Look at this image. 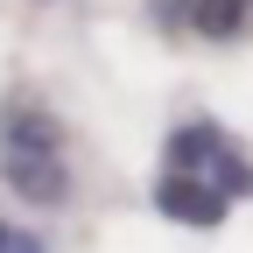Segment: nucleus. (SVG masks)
I'll return each mask as SVG.
<instances>
[{
    "label": "nucleus",
    "mask_w": 253,
    "mask_h": 253,
    "mask_svg": "<svg viewBox=\"0 0 253 253\" xmlns=\"http://www.w3.org/2000/svg\"><path fill=\"white\" fill-rule=\"evenodd\" d=\"M225 190H218L204 169H162V183H155V211L176 218V225L190 232H211V225H225Z\"/></svg>",
    "instance_id": "obj_2"
},
{
    "label": "nucleus",
    "mask_w": 253,
    "mask_h": 253,
    "mask_svg": "<svg viewBox=\"0 0 253 253\" xmlns=\"http://www.w3.org/2000/svg\"><path fill=\"white\" fill-rule=\"evenodd\" d=\"M0 176H7L28 204H63L71 197V176H63V141L56 120L42 106H14L7 134H0Z\"/></svg>",
    "instance_id": "obj_1"
},
{
    "label": "nucleus",
    "mask_w": 253,
    "mask_h": 253,
    "mask_svg": "<svg viewBox=\"0 0 253 253\" xmlns=\"http://www.w3.org/2000/svg\"><path fill=\"white\" fill-rule=\"evenodd\" d=\"M148 21H162V28H183V21H190V0H148Z\"/></svg>",
    "instance_id": "obj_4"
},
{
    "label": "nucleus",
    "mask_w": 253,
    "mask_h": 253,
    "mask_svg": "<svg viewBox=\"0 0 253 253\" xmlns=\"http://www.w3.org/2000/svg\"><path fill=\"white\" fill-rule=\"evenodd\" d=\"M0 253H42L36 232H14V225H0Z\"/></svg>",
    "instance_id": "obj_5"
},
{
    "label": "nucleus",
    "mask_w": 253,
    "mask_h": 253,
    "mask_svg": "<svg viewBox=\"0 0 253 253\" xmlns=\"http://www.w3.org/2000/svg\"><path fill=\"white\" fill-rule=\"evenodd\" d=\"M246 7H253V0H190V28L211 36V42H232L246 28Z\"/></svg>",
    "instance_id": "obj_3"
}]
</instances>
